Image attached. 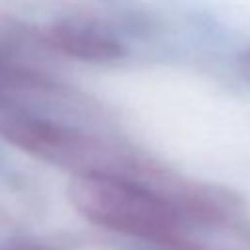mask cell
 Returning <instances> with one entry per match:
<instances>
[{"label": "cell", "instance_id": "cell-2", "mask_svg": "<svg viewBox=\"0 0 250 250\" xmlns=\"http://www.w3.org/2000/svg\"><path fill=\"white\" fill-rule=\"evenodd\" d=\"M0 137L21 152L64 170L82 174H117L129 170L143 172L145 164L117 154L100 139L78 129L55 123L45 117L16 113L0 119Z\"/></svg>", "mask_w": 250, "mask_h": 250}, {"label": "cell", "instance_id": "cell-3", "mask_svg": "<svg viewBox=\"0 0 250 250\" xmlns=\"http://www.w3.org/2000/svg\"><path fill=\"white\" fill-rule=\"evenodd\" d=\"M45 39L53 49L86 62H109L125 55L121 41L102 23L88 18H61L53 21Z\"/></svg>", "mask_w": 250, "mask_h": 250}, {"label": "cell", "instance_id": "cell-5", "mask_svg": "<svg viewBox=\"0 0 250 250\" xmlns=\"http://www.w3.org/2000/svg\"><path fill=\"white\" fill-rule=\"evenodd\" d=\"M6 250H47V248H43V246H39V244L23 242V244H16V246H12V248H6Z\"/></svg>", "mask_w": 250, "mask_h": 250}, {"label": "cell", "instance_id": "cell-1", "mask_svg": "<svg viewBox=\"0 0 250 250\" xmlns=\"http://www.w3.org/2000/svg\"><path fill=\"white\" fill-rule=\"evenodd\" d=\"M68 201L86 221L150 242H176L182 215L154 188L131 176L82 174L68 184Z\"/></svg>", "mask_w": 250, "mask_h": 250}, {"label": "cell", "instance_id": "cell-4", "mask_svg": "<svg viewBox=\"0 0 250 250\" xmlns=\"http://www.w3.org/2000/svg\"><path fill=\"white\" fill-rule=\"evenodd\" d=\"M238 72L246 82H250V49L238 57Z\"/></svg>", "mask_w": 250, "mask_h": 250}]
</instances>
